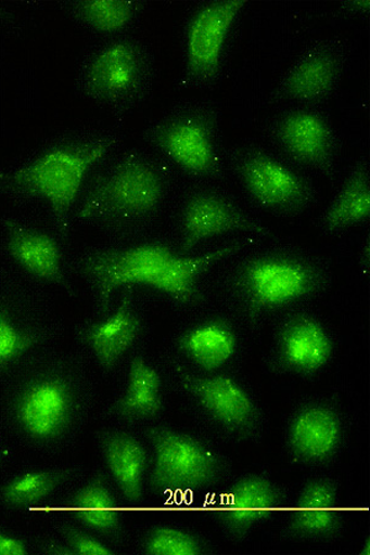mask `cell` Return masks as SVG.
<instances>
[{
    "label": "cell",
    "mask_w": 370,
    "mask_h": 555,
    "mask_svg": "<svg viewBox=\"0 0 370 555\" xmlns=\"http://www.w3.org/2000/svg\"><path fill=\"white\" fill-rule=\"evenodd\" d=\"M174 189V172L164 158L130 150L88 177L75 217L117 238L146 232L156 222Z\"/></svg>",
    "instance_id": "obj_1"
},
{
    "label": "cell",
    "mask_w": 370,
    "mask_h": 555,
    "mask_svg": "<svg viewBox=\"0 0 370 555\" xmlns=\"http://www.w3.org/2000/svg\"><path fill=\"white\" fill-rule=\"evenodd\" d=\"M4 411L15 429L49 443L74 429L89 405V382L80 363L67 354L36 353L15 371Z\"/></svg>",
    "instance_id": "obj_2"
},
{
    "label": "cell",
    "mask_w": 370,
    "mask_h": 555,
    "mask_svg": "<svg viewBox=\"0 0 370 555\" xmlns=\"http://www.w3.org/2000/svg\"><path fill=\"white\" fill-rule=\"evenodd\" d=\"M119 144L117 135L99 134L55 145L20 167L0 169V196L47 204L53 224L66 240L89 172Z\"/></svg>",
    "instance_id": "obj_3"
},
{
    "label": "cell",
    "mask_w": 370,
    "mask_h": 555,
    "mask_svg": "<svg viewBox=\"0 0 370 555\" xmlns=\"http://www.w3.org/2000/svg\"><path fill=\"white\" fill-rule=\"evenodd\" d=\"M327 263L302 249H258L233 263L225 289L252 326L328 287Z\"/></svg>",
    "instance_id": "obj_4"
},
{
    "label": "cell",
    "mask_w": 370,
    "mask_h": 555,
    "mask_svg": "<svg viewBox=\"0 0 370 555\" xmlns=\"http://www.w3.org/2000/svg\"><path fill=\"white\" fill-rule=\"evenodd\" d=\"M220 124V108L212 100H189L152 122L143 139L188 177L221 180Z\"/></svg>",
    "instance_id": "obj_5"
},
{
    "label": "cell",
    "mask_w": 370,
    "mask_h": 555,
    "mask_svg": "<svg viewBox=\"0 0 370 555\" xmlns=\"http://www.w3.org/2000/svg\"><path fill=\"white\" fill-rule=\"evenodd\" d=\"M229 167L250 202L261 211L283 218L308 212L318 203L314 181L294 163L258 143L229 152Z\"/></svg>",
    "instance_id": "obj_6"
},
{
    "label": "cell",
    "mask_w": 370,
    "mask_h": 555,
    "mask_svg": "<svg viewBox=\"0 0 370 555\" xmlns=\"http://www.w3.org/2000/svg\"><path fill=\"white\" fill-rule=\"evenodd\" d=\"M156 60L137 39H120L105 44L89 59L84 72V89L94 102L126 114L152 93Z\"/></svg>",
    "instance_id": "obj_7"
},
{
    "label": "cell",
    "mask_w": 370,
    "mask_h": 555,
    "mask_svg": "<svg viewBox=\"0 0 370 555\" xmlns=\"http://www.w3.org/2000/svg\"><path fill=\"white\" fill-rule=\"evenodd\" d=\"M59 333V323L35 289L0 270V379L11 377Z\"/></svg>",
    "instance_id": "obj_8"
},
{
    "label": "cell",
    "mask_w": 370,
    "mask_h": 555,
    "mask_svg": "<svg viewBox=\"0 0 370 555\" xmlns=\"http://www.w3.org/2000/svg\"><path fill=\"white\" fill-rule=\"evenodd\" d=\"M179 254L166 241L131 247L89 249L77 260V271L92 294L99 315L110 311L117 291L137 285L152 286L161 270Z\"/></svg>",
    "instance_id": "obj_9"
},
{
    "label": "cell",
    "mask_w": 370,
    "mask_h": 555,
    "mask_svg": "<svg viewBox=\"0 0 370 555\" xmlns=\"http://www.w3.org/2000/svg\"><path fill=\"white\" fill-rule=\"evenodd\" d=\"M246 5V0H213L197 4L188 15L179 88L213 89L218 86L233 27Z\"/></svg>",
    "instance_id": "obj_10"
},
{
    "label": "cell",
    "mask_w": 370,
    "mask_h": 555,
    "mask_svg": "<svg viewBox=\"0 0 370 555\" xmlns=\"http://www.w3.org/2000/svg\"><path fill=\"white\" fill-rule=\"evenodd\" d=\"M179 254H191L207 241L227 234L269 238L273 233L251 216L228 191L210 185L189 189L177 208Z\"/></svg>",
    "instance_id": "obj_11"
},
{
    "label": "cell",
    "mask_w": 370,
    "mask_h": 555,
    "mask_svg": "<svg viewBox=\"0 0 370 555\" xmlns=\"http://www.w3.org/2000/svg\"><path fill=\"white\" fill-rule=\"evenodd\" d=\"M265 133L288 160L330 181L337 178L340 141L329 116L319 106L284 108L269 118Z\"/></svg>",
    "instance_id": "obj_12"
},
{
    "label": "cell",
    "mask_w": 370,
    "mask_h": 555,
    "mask_svg": "<svg viewBox=\"0 0 370 555\" xmlns=\"http://www.w3.org/2000/svg\"><path fill=\"white\" fill-rule=\"evenodd\" d=\"M148 438L155 451L150 487L155 494L209 488L224 473V461L209 446L191 435L151 427Z\"/></svg>",
    "instance_id": "obj_13"
},
{
    "label": "cell",
    "mask_w": 370,
    "mask_h": 555,
    "mask_svg": "<svg viewBox=\"0 0 370 555\" xmlns=\"http://www.w3.org/2000/svg\"><path fill=\"white\" fill-rule=\"evenodd\" d=\"M349 57L346 41L323 39L309 44L278 80L269 104L319 106L336 92Z\"/></svg>",
    "instance_id": "obj_14"
},
{
    "label": "cell",
    "mask_w": 370,
    "mask_h": 555,
    "mask_svg": "<svg viewBox=\"0 0 370 555\" xmlns=\"http://www.w3.org/2000/svg\"><path fill=\"white\" fill-rule=\"evenodd\" d=\"M175 377L184 392L225 430L239 435H256L261 414L255 399L230 376L201 377L175 362Z\"/></svg>",
    "instance_id": "obj_15"
},
{
    "label": "cell",
    "mask_w": 370,
    "mask_h": 555,
    "mask_svg": "<svg viewBox=\"0 0 370 555\" xmlns=\"http://www.w3.org/2000/svg\"><path fill=\"white\" fill-rule=\"evenodd\" d=\"M2 229L9 257L26 275L42 284L60 287L72 297L77 296L55 236L11 216L3 218Z\"/></svg>",
    "instance_id": "obj_16"
},
{
    "label": "cell",
    "mask_w": 370,
    "mask_h": 555,
    "mask_svg": "<svg viewBox=\"0 0 370 555\" xmlns=\"http://www.w3.org/2000/svg\"><path fill=\"white\" fill-rule=\"evenodd\" d=\"M332 353V338L318 318L296 313L278 327L268 363L276 372L314 376L328 365Z\"/></svg>",
    "instance_id": "obj_17"
},
{
    "label": "cell",
    "mask_w": 370,
    "mask_h": 555,
    "mask_svg": "<svg viewBox=\"0 0 370 555\" xmlns=\"http://www.w3.org/2000/svg\"><path fill=\"white\" fill-rule=\"evenodd\" d=\"M284 491L266 476L251 475L237 481L213 509L224 531L233 541L245 540L252 527L281 507Z\"/></svg>",
    "instance_id": "obj_18"
},
{
    "label": "cell",
    "mask_w": 370,
    "mask_h": 555,
    "mask_svg": "<svg viewBox=\"0 0 370 555\" xmlns=\"http://www.w3.org/2000/svg\"><path fill=\"white\" fill-rule=\"evenodd\" d=\"M133 287H128L115 311L98 322H87L77 326L80 343L93 353L104 372H112L133 347L142 331V320L135 307Z\"/></svg>",
    "instance_id": "obj_19"
},
{
    "label": "cell",
    "mask_w": 370,
    "mask_h": 555,
    "mask_svg": "<svg viewBox=\"0 0 370 555\" xmlns=\"http://www.w3.org/2000/svg\"><path fill=\"white\" fill-rule=\"evenodd\" d=\"M256 238L248 236L202 254H178L161 270L151 287L174 299L179 306H200L204 299L201 282L206 272L216 263L246 250L255 244Z\"/></svg>",
    "instance_id": "obj_20"
},
{
    "label": "cell",
    "mask_w": 370,
    "mask_h": 555,
    "mask_svg": "<svg viewBox=\"0 0 370 555\" xmlns=\"http://www.w3.org/2000/svg\"><path fill=\"white\" fill-rule=\"evenodd\" d=\"M341 438L342 423L335 409L309 403L297 409L289 423L286 444L295 461L321 463L336 453Z\"/></svg>",
    "instance_id": "obj_21"
},
{
    "label": "cell",
    "mask_w": 370,
    "mask_h": 555,
    "mask_svg": "<svg viewBox=\"0 0 370 555\" xmlns=\"http://www.w3.org/2000/svg\"><path fill=\"white\" fill-rule=\"evenodd\" d=\"M342 525L337 486L329 479L309 481L289 518L286 533L295 539H323Z\"/></svg>",
    "instance_id": "obj_22"
},
{
    "label": "cell",
    "mask_w": 370,
    "mask_h": 555,
    "mask_svg": "<svg viewBox=\"0 0 370 555\" xmlns=\"http://www.w3.org/2000/svg\"><path fill=\"white\" fill-rule=\"evenodd\" d=\"M98 442L124 498L132 504L140 503L149 460L146 448L131 434L117 430L99 433Z\"/></svg>",
    "instance_id": "obj_23"
},
{
    "label": "cell",
    "mask_w": 370,
    "mask_h": 555,
    "mask_svg": "<svg viewBox=\"0 0 370 555\" xmlns=\"http://www.w3.org/2000/svg\"><path fill=\"white\" fill-rule=\"evenodd\" d=\"M370 217V168L362 158L352 168L335 198L319 218L322 234L331 235L365 223Z\"/></svg>",
    "instance_id": "obj_24"
},
{
    "label": "cell",
    "mask_w": 370,
    "mask_h": 555,
    "mask_svg": "<svg viewBox=\"0 0 370 555\" xmlns=\"http://www.w3.org/2000/svg\"><path fill=\"white\" fill-rule=\"evenodd\" d=\"M177 345L194 365L205 372H215L234 357L239 341L230 324L210 321L184 332L179 336Z\"/></svg>",
    "instance_id": "obj_25"
},
{
    "label": "cell",
    "mask_w": 370,
    "mask_h": 555,
    "mask_svg": "<svg viewBox=\"0 0 370 555\" xmlns=\"http://www.w3.org/2000/svg\"><path fill=\"white\" fill-rule=\"evenodd\" d=\"M158 372L146 359L133 358L130 363L128 388L111 406L110 414L125 421H148L164 409Z\"/></svg>",
    "instance_id": "obj_26"
},
{
    "label": "cell",
    "mask_w": 370,
    "mask_h": 555,
    "mask_svg": "<svg viewBox=\"0 0 370 555\" xmlns=\"http://www.w3.org/2000/svg\"><path fill=\"white\" fill-rule=\"evenodd\" d=\"M69 513L88 529L106 537L122 532V513L102 473L69 499Z\"/></svg>",
    "instance_id": "obj_27"
},
{
    "label": "cell",
    "mask_w": 370,
    "mask_h": 555,
    "mask_svg": "<svg viewBox=\"0 0 370 555\" xmlns=\"http://www.w3.org/2000/svg\"><path fill=\"white\" fill-rule=\"evenodd\" d=\"M75 475L74 468L22 473L0 487V505L11 509L40 505Z\"/></svg>",
    "instance_id": "obj_28"
},
{
    "label": "cell",
    "mask_w": 370,
    "mask_h": 555,
    "mask_svg": "<svg viewBox=\"0 0 370 555\" xmlns=\"http://www.w3.org/2000/svg\"><path fill=\"white\" fill-rule=\"evenodd\" d=\"M148 2L129 0H87L78 2L75 13L90 30L102 34L122 33L139 21Z\"/></svg>",
    "instance_id": "obj_29"
},
{
    "label": "cell",
    "mask_w": 370,
    "mask_h": 555,
    "mask_svg": "<svg viewBox=\"0 0 370 555\" xmlns=\"http://www.w3.org/2000/svg\"><path fill=\"white\" fill-rule=\"evenodd\" d=\"M143 552L149 555H196L205 552V545L196 535L164 525L148 533Z\"/></svg>",
    "instance_id": "obj_30"
},
{
    "label": "cell",
    "mask_w": 370,
    "mask_h": 555,
    "mask_svg": "<svg viewBox=\"0 0 370 555\" xmlns=\"http://www.w3.org/2000/svg\"><path fill=\"white\" fill-rule=\"evenodd\" d=\"M72 553L79 555H113L104 543L75 526L63 525L60 529Z\"/></svg>",
    "instance_id": "obj_31"
},
{
    "label": "cell",
    "mask_w": 370,
    "mask_h": 555,
    "mask_svg": "<svg viewBox=\"0 0 370 555\" xmlns=\"http://www.w3.org/2000/svg\"><path fill=\"white\" fill-rule=\"evenodd\" d=\"M29 553L26 544L13 535L0 532V555H26Z\"/></svg>",
    "instance_id": "obj_32"
},
{
    "label": "cell",
    "mask_w": 370,
    "mask_h": 555,
    "mask_svg": "<svg viewBox=\"0 0 370 555\" xmlns=\"http://www.w3.org/2000/svg\"><path fill=\"white\" fill-rule=\"evenodd\" d=\"M342 8L343 12L347 15H368L370 11V2L369 0H362V2H343Z\"/></svg>",
    "instance_id": "obj_33"
},
{
    "label": "cell",
    "mask_w": 370,
    "mask_h": 555,
    "mask_svg": "<svg viewBox=\"0 0 370 555\" xmlns=\"http://www.w3.org/2000/svg\"><path fill=\"white\" fill-rule=\"evenodd\" d=\"M43 551L53 555H74L67 544H59L56 542H50Z\"/></svg>",
    "instance_id": "obj_34"
},
{
    "label": "cell",
    "mask_w": 370,
    "mask_h": 555,
    "mask_svg": "<svg viewBox=\"0 0 370 555\" xmlns=\"http://www.w3.org/2000/svg\"><path fill=\"white\" fill-rule=\"evenodd\" d=\"M360 555H369L370 554V541L367 539V541L363 544L362 551L359 553Z\"/></svg>",
    "instance_id": "obj_35"
}]
</instances>
